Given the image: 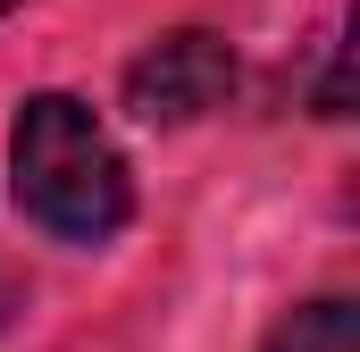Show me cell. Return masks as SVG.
Wrapping results in <instances>:
<instances>
[{
    "instance_id": "cell-1",
    "label": "cell",
    "mask_w": 360,
    "mask_h": 352,
    "mask_svg": "<svg viewBox=\"0 0 360 352\" xmlns=\"http://www.w3.org/2000/svg\"><path fill=\"white\" fill-rule=\"evenodd\" d=\"M8 168H17V201L42 235L59 244H109L134 210V176L117 160V143L101 134L76 92H34L17 109L8 134Z\"/></svg>"
},
{
    "instance_id": "cell-2",
    "label": "cell",
    "mask_w": 360,
    "mask_h": 352,
    "mask_svg": "<svg viewBox=\"0 0 360 352\" xmlns=\"http://www.w3.org/2000/svg\"><path fill=\"white\" fill-rule=\"evenodd\" d=\"M226 92H235V51H226V34H210V25L160 34V42L126 68V109H134L143 126H193V118H210Z\"/></svg>"
},
{
    "instance_id": "cell-3",
    "label": "cell",
    "mask_w": 360,
    "mask_h": 352,
    "mask_svg": "<svg viewBox=\"0 0 360 352\" xmlns=\"http://www.w3.org/2000/svg\"><path fill=\"white\" fill-rule=\"evenodd\" d=\"M360 319L344 294H319V302H302V310H285L269 327V352H352Z\"/></svg>"
},
{
    "instance_id": "cell-4",
    "label": "cell",
    "mask_w": 360,
    "mask_h": 352,
    "mask_svg": "<svg viewBox=\"0 0 360 352\" xmlns=\"http://www.w3.org/2000/svg\"><path fill=\"white\" fill-rule=\"evenodd\" d=\"M8 8H25V0H0V17H8Z\"/></svg>"
}]
</instances>
